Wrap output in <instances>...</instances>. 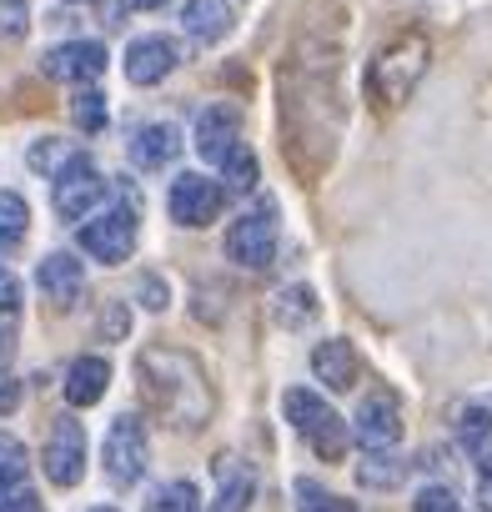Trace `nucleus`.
<instances>
[{"instance_id":"1","label":"nucleus","mask_w":492,"mask_h":512,"mask_svg":"<svg viewBox=\"0 0 492 512\" xmlns=\"http://www.w3.org/2000/svg\"><path fill=\"white\" fill-rule=\"evenodd\" d=\"M282 412H287V422L332 462V457H342L347 452V427H342V417L317 397V392H307V387H292L287 397H282Z\"/></svg>"},{"instance_id":"2","label":"nucleus","mask_w":492,"mask_h":512,"mask_svg":"<svg viewBox=\"0 0 492 512\" xmlns=\"http://www.w3.org/2000/svg\"><path fill=\"white\" fill-rule=\"evenodd\" d=\"M226 256H231L236 267H246V272L272 267V256H277V211H272V206L246 211V216L226 231Z\"/></svg>"},{"instance_id":"3","label":"nucleus","mask_w":492,"mask_h":512,"mask_svg":"<svg viewBox=\"0 0 492 512\" xmlns=\"http://www.w3.org/2000/svg\"><path fill=\"white\" fill-rule=\"evenodd\" d=\"M81 246L96 256V262H106V267L126 262L131 246H136V201H116L111 211L86 221L81 226Z\"/></svg>"},{"instance_id":"4","label":"nucleus","mask_w":492,"mask_h":512,"mask_svg":"<svg viewBox=\"0 0 492 512\" xmlns=\"http://www.w3.org/2000/svg\"><path fill=\"white\" fill-rule=\"evenodd\" d=\"M46 477L56 487H71L86 477V427L76 417H56V427L46 437Z\"/></svg>"},{"instance_id":"5","label":"nucleus","mask_w":492,"mask_h":512,"mask_svg":"<svg viewBox=\"0 0 492 512\" xmlns=\"http://www.w3.org/2000/svg\"><path fill=\"white\" fill-rule=\"evenodd\" d=\"M101 196H106V181H101V171H96L86 156H76L66 171H56V191H51V201H56V211H61L66 221L86 216Z\"/></svg>"},{"instance_id":"6","label":"nucleus","mask_w":492,"mask_h":512,"mask_svg":"<svg viewBox=\"0 0 492 512\" xmlns=\"http://www.w3.org/2000/svg\"><path fill=\"white\" fill-rule=\"evenodd\" d=\"M221 201H226V191H221L211 176H176V181H171V196H166V206H171V216H176L181 226H206V221H216V216H221Z\"/></svg>"},{"instance_id":"7","label":"nucleus","mask_w":492,"mask_h":512,"mask_svg":"<svg viewBox=\"0 0 492 512\" xmlns=\"http://www.w3.org/2000/svg\"><path fill=\"white\" fill-rule=\"evenodd\" d=\"M106 472L116 482H136L146 472V427L141 417H116L106 437Z\"/></svg>"},{"instance_id":"8","label":"nucleus","mask_w":492,"mask_h":512,"mask_svg":"<svg viewBox=\"0 0 492 512\" xmlns=\"http://www.w3.org/2000/svg\"><path fill=\"white\" fill-rule=\"evenodd\" d=\"M357 437H362V447H392L402 437V407H397L392 392L362 397V407H357Z\"/></svg>"},{"instance_id":"9","label":"nucleus","mask_w":492,"mask_h":512,"mask_svg":"<svg viewBox=\"0 0 492 512\" xmlns=\"http://www.w3.org/2000/svg\"><path fill=\"white\" fill-rule=\"evenodd\" d=\"M41 71L56 76V81H96L106 71V51L96 41H66V46L46 51Z\"/></svg>"},{"instance_id":"10","label":"nucleus","mask_w":492,"mask_h":512,"mask_svg":"<svg viewBox=\"0 0 492 512\" xmlns=\"http://www.w3.org/2000/svg\"><path fill=\"white\" fill-rule=\"evenodd\" d=\"M171 66H176V41L166 36H141L126 46V81L136 86H156Z\"/></svg>"},{"instance_id":"11","label":"nucleus","mask_w":492,"mask_h":512,"mask_svg":"<svg viewBox=\"0 0 492 512\" xmlns=\"http://www.w3.org/2000/svg\"><path fill=\"white\" fill-rule=\"evenodd\" d=\"M36 282H41V297H51V307H71L76 297H81V282H86V272H81V262L76 256H66V251H51L46 262H41V272H36Z\"/></svg>"},{"instance_id":"12","label":"nucleus","mask_w":492,"mask_h":512,"mask_svg":"<svg viewBox=\"0 0 492 512\" xmlns=\"http://www.w3.org/2000/svg\"><path fill=\"white\" fill-rule=\"evenodd\" d=\"M236 131H241V121H236V111H226V106H216V111H206L201 116V126H196V151L206 156V161H226L241 141H236Z\"/></svg>"},{"instance_id":"13","label":"nucleus","mask_w":492,"mask_h":512,"mask_svg":"<svg viewBox=\"0 0 492 512\" xmlns=\"http://www.w3.org/2000/svg\"><path fill=\"white\" fill-rule=\"evenodd\" d=\"M176 151H181V136H176V126H166V121L141 126V131L131 136V161H136L141 171H161L166 161H176Z\"/></svg>"},{"instance_id":"14","label":"nucleus","mask_w":492,"mask_h":512,"mask_svg":"<svg viewBox=\"0 0 492 512\" xmlns=\"http://www.w3.org/2000/svg\"><path fill=\"white\" fill-rule=\"evenodd\" d=\"M106 387H111V367H106V357H81V362H71V372H66V402H71V407H91V402H101Z\"/></svg>"},{"instance_id":"15","label":"nucleus","mask_w":492,"mask_h":512,"mask_svg":"<svg viewBox=\"0 0 492 512\" xmlns=\"http://www.w3.org/2000/svg\"><path fill=\"white\" fill-rule=\"evenodd\" d=\"M312 367H317V377H322L327 387H337V392H347V387L357 382V352H352V342H342V337H327V342L312 352Z\"/></svg>"},{"instance_id":"16","label":"nucleus","mask_w":492,"mask_h":512,"mask_svg":"<svg viewBox=\"0 0 492 512\" xmlns=\"http://www.w3.org/2000/svg\"><path fill=\"white\" fill-rule=\"evenodd\" d=\"M181 26H186V36H196V41H221V36L231 31V11L221 6V0H191L186 16H181Z\"/></svg>"},{"instance_id":"17","label":"nucleus","mask_w":492,"mask_h":512,"mask_svg":"<svg viewBox=\"0 0 492 512\" xmlns=\"http://www.w3.org/2000/svg\"><path fill=\"white\" fill-rule=\"evenodd\" d=\"M457 437H462L467 457L492 462V412H487V407H467L462 422H457Z\"/></svg>"},{"instance_id":"18","label":"nucleus","mask_w":492,"mask_h":512,"mask_svg":"<svg viewBox=\"0 0 492 512\" xmlns=\"http://www.w3.org/2000/svg\"><path fill=\"white\" fill-rule=\"evenodd\" d=\"M31 231V206L16 191H0V251H16Z\"/></svg>"},{"instance_id":"19","label":"nucleus","mask_w":492,"mask_h":512,"mask_svg":"<svg viewBox=\"0 0 492 512\" xmlns=\"http://www.w3.org/2000/svg\"><path fill=\"white\" fill-rule=\"evenodd\" d=\"M297 512H357V507H352L347 497L317 487L312 477H302V482H297Z\"/></svg>"},{"instance_id":"20","label":"nucleus","mask_w":492,"mask_h":512,"mask_svg":"<svg viewBox=\"0 0 492 512\" xmlns=\"http://www.w3.org/2000/svg\"><path fill=\"white\" fill-rule=\"evenodd\" d=\"M196 507H201V497H196L191 482H166V487H156V497L146 502V512H196Z\"/></svg>"},{"instance_id":"21","label":"nucleus","mask_w":492,"mask_h":512,"mask_svg":"<svg viewBox=\"0 0 492 512\" xmlns=\"http://www.w3.org/2000/svg\"><path fill=\"white\" fill-rule=\"evenodd\" d=\"M76 156H81V151H76V146H61V141H36V146H31V166H36V171H46V176L66 171Z\"/></svg>"},{"instance_id":"22","label":"nucleus","mask_w":492,"mask_h":512,"mask_svg":"<svg viewBox=\"0 0 492 512\" xmlns=\"http://www.w3.org/2000/svg\"><path fill=\"white\" fill-rule=\"evenodd\" d=\"M221 176L236 186V191H246V186H257V156L246 151V146H236L226 161H221Z\"/></svg>"},{"instance_id":"23","label":"nucleus","mask_w":492,"mask_h":512,"mask_svg":"<svg viewBox=\"0 0 492 512\" xmlns=\"http://www.w3.org/2000/svg\"><path fill=\"white\" fill-rule=\"evenodd\" d=\"M21 477H26V447H21L16 437L0 432V487H6V482H21Z\"/></svg>"},{"instance_id":"24","label":"nucleus","mask_w":492,"mask_h":512,"mask_svg":"<svg viewBox=\"0 0 492 512\" xmlns=\"http://www.w3.org/2000/svg\"><path fill=\"white\" fill-rule=\"evenodd\" d=\"M246 497H252V472H226L216 512H241V507H246Z\"/></svg>"},{"instance_id":"25","label":"nucleus","mask_w":492,"mask_h":512,"mask_svg":"<svg viewBox=\"0 0 492 512\" xmlns=\"http://www.w3.org/2000/svg\"><path fill=\"white\" fill-rule=\"evenodd\" d=\"M312 312H317V302H312L307 287H292V292H282V302H277V317H282V322H307Z\"/></svg>"},{"instance_id":"26","label":"nucleus","mask_w":492,"mask_h":512,"mask_svg":"<svg viewBox=\"0 0 492 512\" xmlns=\"http://www.w3.org/2000/svg\"><path fill=\"white\" fill-rule=\"evenodd\" d=\"M71 111H76V121H81L86 131H101V126H106V101H101V91H81Z\"/></svg>"},{"instance_id":"27","label":"nucleus","mask_w":492,"mask_h":512,"mask_svg":"<svg viewBox=\"0 0 492 512\" xmlns=\"http://www.w3.org/2000/svg\"><path fill=\"white\" fill-rule=\"evenodd\" d=\"M412 512H457V497L447 487H427V492H417Z\"/></svg>"},{"instance_id":"28","label":"nucleus","mask_w":492,"mask_h":512,"mask_svg":"<svg viewBox=\"0 0 492 512\" xmlns=\"http://www.w3.org/2000/svg\"><path fill=\"white\" fill-rule=\"evenodd\" d=\"M16 302H21V282H16L6 267H0V312H11Z\"/></svg>"},{"instance_id":"29","label":"nucleus","mask_w":492,"mask_h":512,"mask_svg":"<svg viewBox=\"0 0 492 512\" xmlns=\"http://www.w3.org/2000/svg\"><path fill=\"white\" fill-rule=\"evenodd\" d=\"M0 407H16V382L0 372Z\"/></svg>"},{"instance_id":"30","label":"nucleus","mask_w":492,"mask_h":512,"mask_svg":"<svg viewBox=\"0 0 492 512\" xmlns=\"http://www.w3.org/2000/svg\"><path fill=\"white\" fill-rule=\"evenodd\" d=\"M477 497H482V507H487V512H492V467H487V472H482V487H477Z\"/></svg>"},{"instance_id":"31","label":"nucleus","mask_w":492,"mask_h":512,"mask_svg":"<svg viewBox=\"0 0 492 512\" xmlns=\"http://www.w3.org/2000/svg\"><path fill=\"white\" fill-rule=\"evenodd\" d=\"M126 6H136V11H156V6H166V0H126Z\"/></svg>"},{"instance_id":"32","label":"nucleus","mask_w":492,"mask_h":512,"mask_svg":"<svg viewBox=\"0 0 492 512\" xmlns=\"http://www.w3.org/2000/svg\"><path fill=\"white\" fill-rule=\"evenodd\" d=\"M91 512H116V507H91Z\"/></svg>"}]
</instances>
